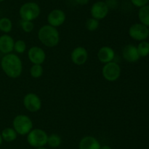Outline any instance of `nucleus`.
Returning a JSON list of instances; mask_svg holds the SVG:
<instances>
[{"mask_svg": "<svg viewBox=\"0 0 149 149\" xmlns=\"http://www.w3.org/2000/svg\"><path fill=\"white\" fill-rule=\"evenodd\" d=\"M2 71L10 78H17L23 72V63L20 57L16 54L8 53L3 56L0 61Z\"/></svg>", "mask_w": 149, "mask_h": 149, "instance_id": "1", "label": "nucleus"}, {"mask_svg": "<svg viewBox=\"0 0 149 149\" xmlns=\"http://www.w3.org/2000/svg\"><path fill=\"white\" fill-rule=\"evenodd\" d=\"M38 39L46 47L54 48L60 42L59 32L57 28L50 25H44L38 32Z\"/></svg>", "mask_w": 149, "mask_h": 149, "instance_id": "2", "label": "nucleus"}, {"mask_svg": "<svg viewBox=\"0 0 149 149\" xmlns=\"http://www.w3.org/2000/svg\"><path fill=\"white\" fill-rule=\"evenodd\" d=\"M33 126L30 117L23 114L16 115L13 121V128L20 135H27L33 129Z\"/></svg>", "mask_w": 149, "mask_h": 149, "instance_id": "3", "label": "nucleus"}, {"mask_svg": "<svg viewBox=\"0 0 149 149\" xmlns=\"http://www.w3.org/2000/svg\"><path fill=\"white\" fill-rule=\"evenodd\" d=\"M40 13V7L37 3L33 1L24 3L19 9V15L22 20L33 21L39 17Z\"/></svg>", "mask_w": 149, "mask_h": 149, "instance_id": "4", "label": "nucleus"}, {"mask_svg": "<svg viewBox=\"0 0 149 149\" xmlns=\"http://www.w3.org/2000/svg\"><path fill=\"white\" fill-rule=\"evenodd\" d=\"M48 134L45 131L41 129H32L27 134V142L31 147H43L47 143Z\"/></svg>", "mask_w": 149, "mask_h": 149, "instance_id": "5", "label": "nucleus"}, {"mask_svg": "<svg viewBox=\"0 0 149 149\" xmlns=\"http://www.w3.org/2000/svg\"><path fill=\"white\" fill-rule=\"evenodd\" d=\"M121 67L119 64L114 61L106 63L102 68L103 77L107 81L114 82L119 78L121 75Z\"/></svg>", "mask_w": 149, "mask_h": 149, "instance_id": "6", "label": "nucleus"}, {"mask_svg": "<svg viewBox=\"0 0 149 149\" xmlns=\"http://www.w3.org/2000/svg\"><path fill=\"white\" fill-rule=\"evenodd\" d=\"M130 37L136 41H144L148 38V27L141 23L132 24L129 29Z\"/></svg>", "mask_w": 149, "mask_h": 149, "instance_id": "7", "label": "nucleus"}, {"mask_svg": "<svg viewBox=\"0 0 149 149\" xmlns=\"http://www.w3.org/2000/svg\"><path fill=\"white\" fill-rule=\"evenodd\" d=\"M23 103L25 108L31 112H36L42 108V100L37 94L28 93L23 97Z\"/></svg>", "mask_w": 149, "mask_h": 149, "instance_id": "8", "label": "nucleus"}, {"mask_svg": "<svg viewBox=\"0 0 149 149\" xmlns=\"http://www.w3.org/2000/svg\"><path fill=\"white\" fill-rule=\"evenodd\" d=\"M65 19L66 15L65 12L61 9H54L51 10L47 17L48 24L55 28L62 26L65 23Z\"/></svg>", "mask_w": 149, "mask_h": 149, "instance_id": "9", "label": "nucleus"}, {"mask_svg": "<svg viewBox=\"0 0 149 149\" xmlns=\"http://www.w3.org/2000/svg\"><path fill=\"white\" fill-rule=\"evenodd\" d=\"M109 13V8L106 1H98L95 2L90 8L92 18L100 20L104 19Z\"/></svg>", "mask_w": 149, "mask_h": 149, "instance_id": "10", "label": "nucleus"}, {"mask_svg": "<svg viewBox=\"0 0 149 149\" xmlns=\"http://www.w3.org/2000/svg\"><path fill=\"white\" fill-rule=\"evenodd\" d=\"M28 58L33 64H42L46 59V53L40 47L33 46L28 51Z\"/></svg>", "mask_w": 149, "mask_h": 149, "instance_id": "11", "label": "nucleus"}, {"mask_svg": "<svg viewBox=\"0 0 149 149\" xmlns=\"http://www.w3.org/2000/svg\"><path fill=\"white\" fill-rule=\"evenodd\" d=\"M72 62L77 66H81L88 59V52L84 47L78 46L74 48L71 53Z\"/></svg>", "mask_w": 149, "mask_h": 149, "instance_id": "12", "label": "nucleus"}, {"mask_svg": "<svg viewBox=\"0 0 149 149\" xmlns=\"http://www.w3.org/2000/svg\"><path fill=\"white\" fill-rule=\"evenodd\" d=\"M122 54L124 59L130 63L137 62L141 58L137 46L132 44H128L125 45L122 48Z\"/></svg>", "mask_w": 149, "mask_h": 149, "instance_id": "13", "label": "nucleus"}, {"mask_svg": "<svg viewBox=\"0 0 149 149\" xmlns=\"http://www.w3.org/2000/svg\"><path fill=\"white\" fill-rule=\"evenodd\" d=\"M15 40L10 35L7 34L0 36V52L4 55L11 53L14 51Z\"/></svg>", "mask_w": 149, "mask_h": 149, "instance_id": "14", "label": "nucleus"}, {"mask_svg": "<svg viewBox=\"0 0 149 149\" xmlns=\"http://www.w3.org/2000/svg\"><path fill=\"white\" fill-rule=\"evenodd\" d=\"M97 58L103 64L113 61L115 57V52L113 48L109 46H103L97 51Z\"/></svg>", "mask_w": 149, "mask_h": 149, "instance_id": "15", "label": "nucleus"}, {"mask_svg": "<svg viewBox=\"0 0 149 149\" xmlns=\"http://www.w3.org/2000/svg\"><path fill=\"white\" fill-rule=\"evenodd\" d=\"M100 142L93 136H84L80 140L79 149H100Z\"/></svg>", "mask_w": 149, "mask_h": 149, "instance_id": "16", "label": "nucleus"}, {"mask_svg": "<svg viewBox=\"0 0 149 149\" xmlns=\"http://www.w3.org/2000/svg\"><path fill=\"white\" fill-rule=\"evenodd\" d=\"M1 135L3 139V141H5L7 143H11V142L15 141L17 137V134L15 130L11 127L4 128L1 131Z\"/></svg>", "mask_w": 149, "mask_h": 149, "instance_id": "17", "label": "nucleus"}, {"mask_svg": "<svg viewBox=\"0 0 149 149\" xmlns=\"http://www.w3.org/2000/svg\"><path fill=\"white\" fill-rule=\"evenodd\" d=\"M138 19L140 23L149 27V4L139 8L138 10Z\"/></svg>", "mask_w": 149, "mask_h": 149, "instance_id": "18", "label": "nucleus"}, {"mask_svg": "<svg viewBox=\"0 0 149 149\" xmlns=\"http://www.w3.org/2000/svg\"><path fill=\"white\" fill-rule=\"evenodd\" d=\"M13 29V22L10 18L3 17L0 18V31L4 34H8Z\"/></svg>", "mask_w": 149, "mask_h": 149, "instance_id": "19", "label": "nucleus"}, {"mask_svg": "<svg viewBox=\"0 0 149 149\" xmlns=\"http://www.w3.org/2000/svg\"><path fill=\"white\" fill-rule=\"evenodd\" d=\"M61 143H62V139L60 135L57 134H52L50 135H48L47 144L49 147L52 148H57L61 145Z\"/></svg>", "mask_w": 149, "mask_h": 149, "instance_id": "20", "label": "nucleus"}, {"mask_svg": "<svg viewBox=\"0 0 149 149\" xmlns=\"http://www.w3.org/2000/svg\"><path fill=\"white\" fill-rule=\"evenodd\" d=\"M137 48L141 57H146L149 55V42L146 40L140 42Z\"/></svg>", "mask_w": 149, "mask_h": 149, "instance_id": "21", "label": "nucleus"}, {"mask_svg": "<svg viewBox=\"0 0 149 149\" xmlns=\"http://www.w3.org/2000/svg\"><path fill=\"white\" fill-rule=\"evenodd\" d=\"M44 70L42 64H33L30 69V74L33 78H39L43 74Z\"/></svg>", "mask_w": 149, "mask_h": 149, "instance_id": "22", "label": "nucleus"}, {"mask_svg": "<svg viewBox=\"0 0 149 149\" xmlns=\"http://www.w3.org/2000/svg\"><path fill=\"white\" fill-rule=\"evenodd\" d=\"M99 25H100L99 20L92 17L87 19L85 23L86 29L90 32H94V31L97 30L99 27Z\"/></svg>", "mask_w": 149, "mask_h": 149, "instance_id": "23", "label": "nucleus"}, {"mask_svg": "<svg viewBox=\"0 0 149 149\" xmlns=\"http://www.w3.org/2000/svg\"><path fill=\"white\" fill-rule=\"evenodd\" d=\"M19 23H20V28L26 33H31L33 30V29H34V24H33V21L20 19Z\"/></svg>", "mask_w": 149, "mask_h": 149, "instance_id": "24", "label": "nucleus"}, {"mask_svg": "<svg viewBox=\"0 0 149 149\" xmlns=\"http://www.w3.org/2000/svg\"><path fill=\"white\" fill-rule=\"evenodd\" d=\"M14 51L17 53H23L26 51V43L22 39H17L15 42Z\"/></svg>", "mask_w": 149, "mask_h": 149, "instance_id": "25", "label": "nucleus"}, {"mask_svg": "<svg viewBox=\"0 0 149 149\" xmlns=\"http://www.w3.org/2000/svg\"><path fill=\"white\" fill-rule=\"evenodd\" d=\"M130 1L135 7L141 8L143 6L148 4L149 0H130Z\"/></svg>", "mask_w": 149, "mask_h": 149, "instance_id": "26", "label": "nucleus"}, {"mask_svg": "<svg viewBox=\"0 0 149 149\" xmlns=\"http://www.w3.org/2000/svg\"><path fill=\"white\" fill-rule=\"evenodd\" d=\"M106 3L109 7V10H110V8H114L117 4V1H114V0H106Z\"/></svg>", "mask_w": 149, "mask_h": 149, "instance_id": "27", "label": "nucleus"}, {"mask_svg": "<svg viewBox=\"0 0 149 149\" xmlns=\"http://www.w3.org/2000/svg\"><path fill=\"white\" fill-rule=\"evenodd\" d=\"M75 1L78 4L83 6V5H86V4H88L89 1H90V0H75Z\"/></svg>", "mask_w": 149, "mask_h": 149, "instance_id": "28", "label": "nucleus"}, {"mask_svg": "<svg viewBox=\"0 0 149 149\" xmlns=\"http://www.w3.org/2000/svg\"><path fill=\"white\" fill-rule=\"evenodd\" d=\"M100 149H112V148L110 147V146L108 145H103L100 146Z\"/></svg>", "mask_w": 149, "mask_h": 149, "instance_id": "29", "label": "nucleus"}, {"mask_svg": "<svg viewBox=\"0 0 149 149\" xmlns=\"http://www.w3.org/2000/svg\"><path fill=\"white\" fill-rule=\"evenodd\" d=\"M2 143H3V139H2V137H1V133H0V146L2 145Z\"/></svg>", "mask_w": 149, "mask_h": 149, "instance_id": "30", "label": "nucleus"}, {"mask_svg": "<svg viewBox=\"0 0 149 149\" xmlns=\"http://www.w3.org/2000/svg\"><path fill=\"white\" fill-rule=\"evenodd\" d=\"M36 149H47V148H45V146H43V147H39V148H36Z\"/></svg>", "mask_w": 149, "mask_h": 149, "instance_id": "31", "label": "nucleus"}, {"mask_svg": "<svg viewBox=\"0 0 149 149\" xmlns=\"http://www.w3.org/2000/svg\"><path fill=\"white\" fill-rule=\"evenodd\" d=\"M5 0H0V2H3V1H4Z\"/></svg>", "mask_w": 149, "mask_h": 149, "instance_id": "32", "label": "nucleus"}, {"mask_svg": "<svg viewBox=\"0 0 149 149\" xmlns=\"http://www.w3.org/2000/svg\"><path fill=\"white\" fill-rule=\"evenodd\" d=\"M114 1H120V0H114Z\"/></svg>", "mask_w": 149, "mask_h": 149, "instance_id": "33", "label": "nucleus"}, {"mask_svg": "<svg viewBox=\"0 0 149 149\" xmlns=\"http://www.w3.org/2000/svg\"><path fill=\"white\" fill-rule=\"evenodd\" d=\"M148 38H149V28H148Z\"/></svg>", "mask_w": 149, "mask_h": 149, "instance_id": "34", "label": "nucleus"}, {"mask_svg": "<svg viewBox=\"0 0 149 149\" xmlns=\"http://www.w3.org/2000/svg\"><path fill=\"white\" fill-rule=\"evenodd\" d=\"M0 18H1V14H0Z\"/></svg>", "mask_w": 149, "mask_h": 149, "instance_id": "35", "label": "nucleus"}]
</instances>
